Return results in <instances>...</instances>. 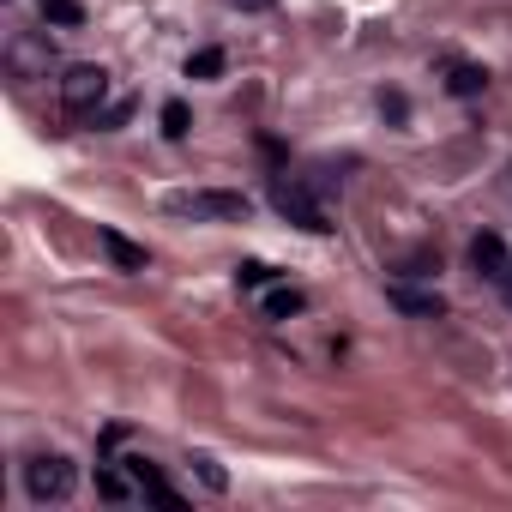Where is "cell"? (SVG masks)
Segmentation results:
<instances>
[{
    "label": "cell",
    "instance_id": "6da1fadb",
    "mask_svg": "<svg viewBox=\"0 0 512 512\" xmlns=\"http://www.w3.org/2000/svg\"><path fill=\"white\" fill-rule=\"evenodd\" d=\"M169 217H193V223H241L253 211L247 193H223V187H193V193H169L163 199Z\"/></svg>",
    "mask_w": 512,
    "mask_h": 512
},
{
    "label": "cell",
    "instance_id": "7a4b0ae2",
    "mask_svg": "<svg viewBox=\"0 0 512 512\" xmlns=\"http://www.w3.org/2000/svg\"><path fill=\"white\" fill-rule=\"evenodd\" d=\"M109 103V73L103 67H67V79H61V109H67V121H91L97 109Z\"/></svg>",
    "mask_w": 512,
    "mask_h": 512
},
{
    "label": "cell",
    "instance_id": "3957f363",
    "mask_svg": "<svg viewBox=\"0 0 512 512\" xmlns=\"http://www.w3.org/2000/svg\"><path fill=\"white\" fill-rule=\"evenodd\" d=\"M272 205H278V217H290V223H296V229H308V235H326V229H332L326 205H320L296 175H272Z\"/></svg>",
    "mask_w": 512,
    "mask_h": 512
},
{
    "label": "cell",
    "instance_id": "277c9868",
    "mask_svg": "<svg viewBox=\"0 0 512 512\" xmlns=\"http://www.w3.org/2000/svg\"><path fill=\"white\" fill-rule=\"evenodd\" d=\"M73 482H79V470H73L61 452H49V458H31V464H25V488H31V500H37V506L67 500V494H73Z\"/></svg>",
    "mask_w": 512,
    "mask_h": 512
},
{
    "label": "cell",
    "instance_id": "5b68a950",
    "mask_svg": "<svg viewBox=\"0 0 512 512\" xmlns=\"http://www.w3.org/2000/svg\"><path fill=\"white\" fill-rule=\"evenodd\" d=\"M49 67H55V49H49L43 31H13L7 37V73L13 79H49Z\"/></svg>",
    "mask_w": 512,
    "mask_h": 512
},
{
    "label": "cell",
    "instance_id": "8992f818",
    "mask_svg": "<svg viewBox=\"0 0 512 512\" xmlns=\"http://www.w3.org/2000/svg\"><path fill=\"white\" fill-rule=\"evenodd\" d=\"M470 266H476V278L500 284V278H506V266H512V253H506V241H500V235H488V229H482V235L470 241Z\"/></svg>",
    "mask_w": 512,
    "mask_h": 512
},
{
    "label": "cell",
    "instance_id": "52a82bcc",
    "mask_svg": "<svg viewBox=\"0 0 512 512\" xmlns=\"http://www.w3.org/2000/svg\"><path fill=\"white\" fill-rule=\"evenodd\" d=\"M386 302H392L398 314H410V320H440V314H446L440 290H410V284H386Z\"/></svg>",
    "mask_w": 512,
    "mask_h": 512
},
{
    "label": "cell",
    "instance_id": "ba28073f",
    "mask_svg": "<svg viewBox=\"0 0 512 512\" xmlns=\"http://www.w3.org/2000/svg\"><path fill=\"white\" fill-rule=\"evenodd\" d=\"M97 241H103V253L115 260V272H145V266H151V253H145L139 241H127L121 229H103Z\"/></svg>",
    "mask_w": 512,
    "mask_h": 512
},
{
    "label": "cell",
    "instance_id": "9c48e42d",
    "mask_svg": "<svg viewBox=\"0 0 512 512\" xmlns=\"http://www.w3.org/2000/svg\"><path fill=\"white\" fill-rule=\"evenodd\" d=\"M446 91H452V97H482V91H488V67H476V61H446Z\"/></svg>",
    "mask_w": 512,
    "mask_h": 512
},
{
    "label": "cell",
    "instance_id": "30bf717a",
    "mask_svg": "<svg viewBox=\"0 0 512 512\" xmlns=\"http://www.w3.org/2000/svg\"><path fill=\"white\" fill-rule=\"evenodd\" d=\"M223 67H229L223 49H193V55H187V79H217Z\"/></svg>",
    "mask_w": 512,
    "mask_h": 512
},
{
    "label": "cell",
    "instance_id": "8fae6325",
    "mask_svg": "<svg viewBox=\"0 0 512 512\" xmlns=\"http://www.w3.org/2000/svg\"><path fill=\"white\" fill-rule=\"evenodd\" d=\"M163 133H169V139H187V133H193V109H187L181 97L163 103Z\"/></svg>",
    "mask_w": 512,
    "mask_h": 512
},
{
    "label": "cell",
    "instance_id": "7c38bea8",
    "mask_svg": "<svg viewBox=\"0 0 512 512\" xmlns=\"http://www.w3.org/2000/svg\"><path fill=\"white\" fill-rule=\"evenodd\" d=\"M302 290H266V320H290V314H302Z\"/></svg>",
    "mask_w": 512,
    "mask_h": 512
},
{
    "label": "cell",
    "instance_id": "4fadbf2b",
    "mask_svg": "<svg viewBox=\"0 0 512 512\" xmlns=\"http://www.w3.org/2000/svg\"><path fill=\"white\" fill-rule=\"evenodd\" d=\"M133 488H139V482H127L121 470H97V494H103V500L121 506V500H133Z\"/></svg>",
    "mask_w": 512,
    "mask_h": 512
},
{
    "label": "cell",
    "instance_id": "5bb4252c",
    "mask_svg": "<svg viewBox=\"0 0 512 512\" xmlns=\"http://www.w3.org/2000/svg\"><path fill=\"white\" fill-rule=\"evenodd\" d=\"M43 19L73 31V25H85V7H79V0H43Z\"/></svg>",
    "mask_w": 512,
    "mask_h": 512
},
{
    "label": "cell",
    "instance_id": "9a60e30c",
    "mask_svg": "<svg viewBox=\"0 0 512 512\" xmlns=\"http://www.w3.org/2000/svg\"><path fill=\"white\" fill-rule=\"evenodd\" d=\"M127 115H133V97H115V103H103V109L91 115V127H103V133H115V127H121Z\"/></svg>",
    "mask_w": 512,
    "mask_h": 512
},
{
    "label": "cell",
    "instance_id": "2e32d148",
    "mask_svg": "<svg viewBox=\"0 0 512 512\" xmlns=\"http://www.w3.org/2000/svg\"><path fill=\"white\" fill-rule=\"evenodd\" d=\"M235 284H241V290H266V284H272V266H266V260H247V266L235 272Z\"/></svg>",
    "mask_w": 512,
    "mask_h": 512
},
{
    "label": "cell",
    "instance_id": "e0dca14e",
    "mask_svg": "<svg viewBox=\"0 0 512 512\" xmlns=\"http://www.w3.org/2000/svg\"><path fill=\"white\" fill-rule=\"evenodd\" d=\"M193 470L205 476V488H217V494L229 488V476H223V464H217V458H193Z\"/></svg>",
    "mask_w": 512,
    "mask_h": 512
},
{
    "label": "cell",
    "instance_id": "ac0fdd59",
    "mask_svg": "<svg viewBox=\"0 0 512 512\" xmlns=\"http://www.w3.org/2000/svg\"><path fill=\"white\" fill-rule=\"evenodd\" d=\"M380 109H386V115H392V121H404V97H398V91H392V97H386V91H380Z\"/></svg>",
    "mask_w": 512,
    "mask_h": 512
},
{
    "label": "cell",
    "instance_id": "d6986e66",
    "mask_svg": "<svg viewBox=\"0 0 512 512\" xmlns=\"http://www.w3.org/2000/svg\"><path fill=\"white\" fill-rule=\"evenodd\" d=\"M229 7H235V13H266L272 0H229Z\"/></svg>",
    "mask_w": 512,
    "mask_h": 512
},
{
    "label": "cell",
    "instance_id": "ffe728a7",
    "mask_svg": "<svg viewBox=\"0 0 512 512\" xmlns=\"http://www.w3.org/2000/svg\"><path fill=\"white\" fill-rule=\"evenodd\" d=\"M500 296H506V308H512V266H506V278H500Z\"/></svg>",
    "mask_w": 512,
    "mask_h": 512
}]
</instances>
